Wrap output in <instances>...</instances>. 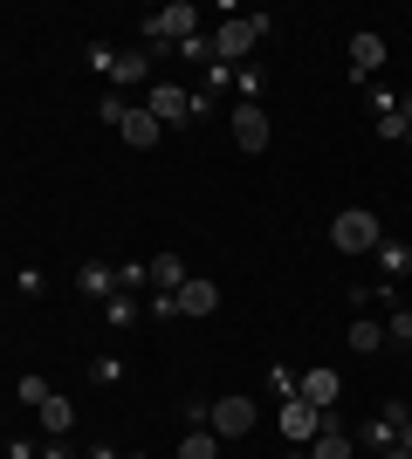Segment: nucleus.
Wrapping results in <instances>:
<instances>
[{
	"label": "nucleus",
	"mask_w": 412,
	"mask_h": 459,
	"mask_svg": "<svg viewBox=\"0 0 412 459\" xmlns=\"http://www.w3.org/2000/svg\"><path fill=\"white\" fill-rule=\"evenodd\" d=\"M330 240H337V254H372V247H385V233H378V212L372 206H344L330 220Z\"/></svg>",
	"instance_id": "nucleus-1"
},
{
	"label": "nucleus",
	"mask_w": 412,
	"mask_h": 459,
	"mask_svg": "<svg viewBox=\"0 0 412 459\" xmlns=\"http://www.w3.org/2000/svg\"><path fill=\"white\" fill-rule=\"evenodd\" d=\"M261 35H268V21H261V14H234V21H220V28H214V56H220V69H227V62H241V56H255Z\"/></svg>",
	"instance_id": "nucleus-2"
},
{
	"label": "nucleus",
	"mask_w": 412,
	"mask_h": 459,
	"mask_svg": "<svg viewBox=\"0 0 412 459\" xmlns=\"http://www.w3.org/2000/svg\"><path fill=\"white\" fill-rule=\"evenodd\" d=\"M193 28H199L193 0H172V7H158V14L145 21V35H152V41H193Z\"/></svg>",
	"instance_id": "nucleus-3"
},
{
	"label": "nucleus",
	"mask_w": 412,
	"mask_h": 459,
	"mask_svg": "<svg viewBox=\"0 0 412 459\" xmlns=\"http://www.w3.org/2000/svg\"><path fill=\"white\" fill-rule=\"evenodd\" d=\"M206 425H214V439H241V432H255V398H214Z\"/></svg>",
	"instance_id": "nucleus-4"
},
{
	"label": "nucleus",
	"mask_w": 412,
	"mask_h": 459,
	"mask_svg": "<svg viewBox=\"0 0 412 459\" xmlns=\"http://www.w3.org/2000/svg\"><path fill=\"white\" fill-rule=\"evenodd\" d=\"M227 124H234V144H241V152H268V117H261L255 96H241Z\"/></svg>",
	"instance_id": "nucleus-5"
},
{
	"label": "nucleus",
	"mask_w": 412,
	"mask_h": 459,
	"mask_svg": "<svg viewBox=\"0 0 412 459\" xmlns=\"http://www.w3.org/2000/svg\"><path fill=\"white\" fill-rule=\"evenodd\" d=\"M295 398H302V404H316V411H330V404L344 398V377L316 364V370H302V377H295Z\"/></svg>",
	"instance_id": "nucleus-6"
},
{
	"label": "nucleus",
	"mask_w": 412,
	"mask_h": 459,
	"mask_svg": "<svg viewBox=\"0 0 412 459\" xmlns=\"http://www.w3.org/2000/svg\"><path fill=\"white\" fill-rule=\"evenodd\" d=\"M316 432H323V411H316V404H302V398L282 404V439L289 446H310Z\"/></svg>",
	"instance_id": "nucleus-7"
},
{
	"label": "nucleus",
	"mask_w": 412,
	"mask_h": 459,
	"mask_svg": "<svg viewBox=\"0 0 412 459\" xmlns=\"http://www.w3.org/2000/svg\"><path fill=\"white\" fill-rule=\"evenodd\" d=\"M199 110V96H186L179 82H152V117L158 124H179V117H193Z\"/></svg>",
	"instance_id": "nucleus-8"
},
{
	"label": "nucleus",
	"mask_w": 412,
	"mask_h": 459,
	"mask_svg": "<svg viewBox=\"0 0 412 459\" xmlns=\"http://www.w3.org/2000/svg\"><path fill=\"white\" fill-rule=\"evenodd\" d=\"M118 131H124V144H131V152H152L158 137H165V124H158L152 110H131V117L118 124Z\"/></svg>",
	"instance_id": "nucleus-9"
},
{
	"label": "nucleus",
	"mask_w": 412,
	"mask_h": 459,
	"mask_svg": "<svg viewBox=\"0 0 412 459\" xmlns=\"http://www.w3.org/2000/svg\"><path fill=\"white\" fill-rule=\"evenodd\" d=\"M172 308H179V316H214V308H220V288L214 281H186L172 295Z\"/></svg>",
	"instance_id": "nucleus-10"
},
{
	"label": "nucleus",
	"mask_w": 412,
	"mask_h": 459,
	"mask_svg": "<svg viewBox=\"0 0 412 459\" xmlns=\"http://www.w3.org/2000/svg\"><path fill=\"white\" fill-rule=\"evenodd\" d=\"M35 411H41V432H48V439H62V432L76 425V404H69V398H56V391H48V398H41Z\"/></svg>",
	"instance_id": "nucleus-11"
},
{
	"label": "nucleus",
	"mask_w": 412,
	"mask_h": 459,
	"mask_svg": "<svg viewBox=\"0 0 412 459\" xmlns=\"http://www.w3.org/2000/svg\"><path fill=\"white\" fill-rule=\"evenodd\" d=\"M351 69L357 76H378V69H385V41L378 35H351Z\"/></svg>",
	"instance_id": "nucleus-12"
},
{
	"label": "nucleus",
	"mask_w": 412,
	"mask_h": 459,
	"mask_svg": "<svg viewBox=\"0 0 412 459\" xmlns=\"http://www.w3.org/2000/svg\"><path fill=\"white\" fill-rule=\"evenodd\" d=\"M145 274H152V288H172V295H179V288H186V281H193L179 254H152V268H145Z\"/></svg>",
	"instance_id": "nucleus-13"
},
{
	"label": "nucleus",
	"mask_w": 412,
	"mask_h": 459,
	"mask_svg": "<svg viewBox=\"0 0 412 459\" xmlns=\"http://www.w3.org/2000/svg\"><path fill=\"white\" fill-rule=\"evenodd\" d=\"M145 76H152L145 48H124V56H110V82H145Z\"/></svg>",
	"instance_id": "nucleus-14"
},
{
	"label": "nucleus",
	"mask_w": 412,
	"mask_h": 459,
	"mask_svg": "<svg viewBox=\"0 0 412 459\" xmlns=\"http://www.w3.org/2000/svg\"><path fill=\"white\" fill-rule=\"evenodd\" d=\"M310 459H351V439H344V432H337V425L323 419V432L310 439Z\"/></svg>",
	"instance_id": "nucleus-15"
},
{
	"label": "nucleus",
	"mask_w": 412,
	"mask_h": 459,
	"mask_svg": "<svg viewBox=\"0 0 412 459\" xmlns=\"http://www.w3.org/2000/svg\"><path fill=\"white\" fill-rule=\"evenodd\" d=\"M179 459H220V439L199 425V432H186V439H179Z\"/></svg>",
	"instance_id": "nucleus-16"
},
{
	"label": "nucleus",
	"mask_w": 412,
	"mask_h": 459,
	"mask_svg": "<svg viewBox=\"0 0 412 459\" xmlns=\"http://www.w3.org/2000/svg\"><path fill=\"white\" fill-rule=\"evenodd\" d=\"M378 343H385V329H378L372 316H357V323H351V350H364V357H372Z\"/></svg>",
	"instance_id": "nucleus-17"
},
{
	"label": "nucleus",
	"mask_w": 412,
	"mask_h": 459,
	"mask_svg": "<svg viewBox=\"0 0 412 459\" xmlns=\"http://www.w3.org/2000/svg\"><path fill=\"white\" fill-rule=\"evenodd\" d=\"M97 117H103V124H124V117H131V103H124V96H103Z\"/></svg>",
	"instance_id": "nucleus-18"
},
{
	"label": "nucleus",
	"mask_w": 412,
	"mask_h": 459,
	"mask_svg": "<svg viewBox=\"0 0 412 459\" xmlns=\"http://www.w3.org/2000/svg\"><path fill=\"white\" fill-rule=\"evenodd\" d=\"M385 336H399V343H412V316H406V308H399L392 323H385Z\"/></svg>",
	"instance_id": "nucleus-19"
},
{
	"label": "nucleus",
	"mask_w": 412,
	"mask_h": 459,
	"mask_svg": "<svg viewBox=\"0 0 412 459\" xmlns=\"http://www.w3.org/2000/svg\"><path fill=\"white\" fill-rule=\"evenodd\" d=\"M399 446H406V453H412V411H406V419H399Z\"/></svg>",
	"instance_id": "nucleus-20"
},
{
	"label": "nucleus",
	"mask_w": 412,
	"mask_h": 459,
	"mask_svg": "<svg viewBox=\"0 0 412 459\" xmlns=\"http://www.w3.org/2000/svg\"><path fill=\"white\" fill-rule=\"evenodd\" d=\"M385 459H412V453H406V446H392V453H385Z\"/></svg>",
	"instance_id": "nucleus-21"
}]
</instances>
